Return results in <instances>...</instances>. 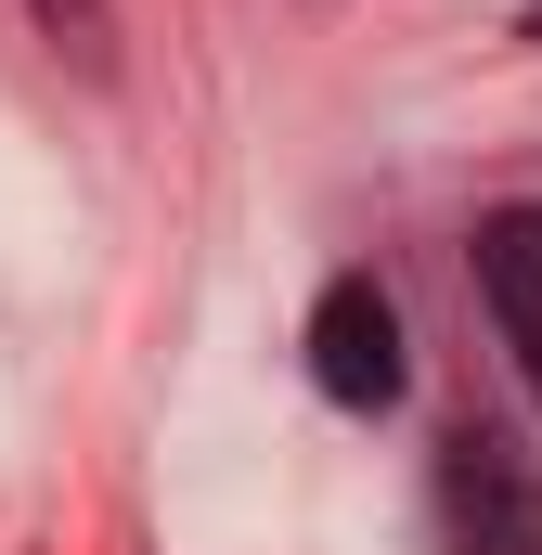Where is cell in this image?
Here are the masks:
<instances>
[{"label": "cell", "mask_w": 542, "mask_h": 555, "mask_svg": "<svg viewBox=\"0 0 542 555\" xmlns=\"http://www.w3.org/2000/svg\"><path fill=\"white\" fill-rule=\"evenodd\" d=\"M452 530H465V555H542V465L504 426L452 439Z\"/></svg>", "instance_id": "obj_3"}, {"label": "cell", "mask_w": 542, "mask_h": 555, "mask_svg": "<svg viewBox=\"0 0 542 555\" xmlns=\"http://www.w3.org/2000/svg\"><path fill=\"white\" fill-rule=\"evenodd\" d=\"M517 39H530V52H542V0H530V13H517Z\"/></svg>", "instance_id": "obj_5"}, {"label": "cell", "mask_w": 542, "mask_h": 555, "mask_svg": "<svg viewBox=\"0 0 542 555\" xmlns=\"http://www.w3.org/2000/svg\"><path fill=\"white\" fill-rule=\"evenodd\" d=\"M26 26L52 39V65H78L91 91L117 78V0H26Z\"/></svg>", "instance_id": "obj_4"}, {"label": "cell", "mask_w": 542, "mask_h": 555, "mask_svg": "<svg viewBox=\"0 0 542 555\" xmlns=\"http://www.w3.org/2000/svg\"><path fill=\"white\" fill-rule=\"evenodd\" d=\"M297 349H310V388L336 414H401L413 401V323H401V297H388V272H323Z\"/></svg>", "instance_id": "obj_1"}, {"label": "cell", "mask_w": 542, "mask_h": 555, "mask_svg": "<svg viewBox=\"0 0 542 555\" xmlns=\"http://www.w3.org/2000/svg\"><path fill=\"white\" fill-rule=\"evenodd\" d=\"M465 284H478V310H491V349H504V375L542 401V194L478 207V233H465Z\"/></svg>", "instance_id": "obj_2"}]
</instances>
